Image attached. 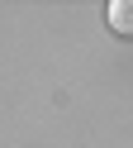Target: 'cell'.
<instances>
[{
	"instance_id": "6da1fadb",
	"label": "cell",
	"mask_w": 133,
	"mask_h": 148,
	"mask_svg": "<svg viewBox=\"0 0 133 148\" xmlns=\"http://www.w3.org/2000/svg\"><path fill=\"white\" fill-rule=\"evenodd\" d=\"M109 29L119 34V38H133V0H109Z\"/></svg>"
}]
</instances>
